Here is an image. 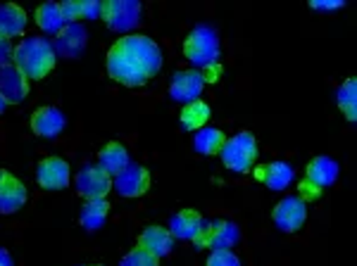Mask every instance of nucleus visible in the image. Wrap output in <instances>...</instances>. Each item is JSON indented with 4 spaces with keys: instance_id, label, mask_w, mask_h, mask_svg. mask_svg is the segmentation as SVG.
I'll return each mask as SVG.
<instances>
[{
    "instance_id": "nucleus-5",
    "label": "nucleus",
    "mask_w": 357,
    "mask_h": 266,
    "mask_svg": "<svg viewBox=\"0 0 357 266\" xmlns=\"http://www.w3.org/2000/svg\"><path fill=\"white\" fill-rule=\"evenodd\" d=\"M338 178V164L331 157H314L307 164V173H305V181L301 183V200L312 202L321 195V190L329 188L331 183H336Z\"/></svg>"
},
{
    "instance_id": "nucleus-26",
    "label": "nucleus",
    "mask_w": 357,
    "mask_h": 266,
    "mask_svg": "<svg viewBox=\"0 0 357 266\" xmlns=\"http://www.w3.org/2000/svg\"><path fill=\"white\" fill-rule=\"evenodd\" d=\"M336 102H338V107L343 109L345 119L348 121L357 119V81L355 79H348L341 88H338Z\"/></svg>"
},
{
    "instance_id": "nucleus-23",
    "label": "nucleus",
    "mask_w": 357,
    "mask_h": 266,
    "mask_svg": "<svg viewBox=\"0 0 357 266\" xmlns=\"http://www.w3.org/2000/svg\"><path fill=\"white\" fill-rule=\"evenodd\" d=\"M107 212H110V205H107V200H86V205L82 207V217H79V221H82V226L86 230H98L105 224L107 219Z\"/></svg>"
},
{
    "instance_id": "nucleus-15",
    "label": "nucleus",
    "mask_w": 357,
    "mask_h": 266,
    "mask_svg": "<svg viewBox=\"0 0 357 266\" xmlns=\"http://www.w3.org/2000/svg\"><path fill=\"white\" fill-rule=\"evenodd\" d=\"M38 186L45 190H62L69 186V164L60 157H48L38 162L36 169Z\"/></svg>"
},
{
    "instance_id": "nucleus-20",
    "label": "nucleus",
    "mask_w": 357,
    "mask_h": 266,
    "mask_svg": "<svg viewBox=\"0 0 357 266\" xmlns=\"http://www.w3.org/2000/svg\"><path fill=\"white\" fill-rule=\"evenodd\" d=\"M126 164H129V152H126V148L122 143H107V146L100 150V155H98V166L112 178L117 176Z\"/></svg>"
},
{
    "instance_id": "nucleus-27",
    "label": "nucleus",
    "mask_w": 357,
    "mask_h": 266,
    "mask_svg": "<svg viewBox=\"0 0 357 266\" xmlns=\"http://www.w3.org/2000/svg\"><path fill=\"white\" fill-rule=\"evenodd\" d=\"M119 266H158V257H153L151 252L146 250H131L129 254H124Z\"/></svg>"
},
{
    "instance_id": "nucleus-10",
    "label": "nucleus",
    "mask_w": 357,
    "mask_h": 266,
    "mask_svg": "<svg viewBox=\"0 0 357 266\" xmlns=\"http://www.w3.org/2000/svg\"><path fill=\"white\" fill-rule=\"evenodd\" d=\"M151 186V173L146 166L129 162L122 171L114 176V190H117L122 198H141L143 193Z\"/></svg>"
},
{
    "instance_id": "nucleus-13",
    "label": "nucleus",
    "mask_w": 357,
    "mask_h": 266,
    "mask_svg": "<svg viewBox=\"0 0 357 266\" xmlns=\"http://www.w3.org/2000/svg\"><path fill=\"white\" fill-rule=\"evenodd\" d=\"M26 202V188L10 171L0 169V214L20 212Z\"/></svg>"
},
{
    "instance_id": "nucleus-25",
    "label": "nucleus",
    "mask_w": 357,
    "mask_h": 266,
    "mask_svg": "<svg viewBox=\"0 0 357 266\" xmlns=\"http://www.w3.org/2000/svg\"><path fill=\"white\" fill-rule=\"evenodd\" d=\"M210 121V105L203 100H195L191 105L183 107L181 112V129L183 131H200Z\"/></svg>"
},
{
    "instance_id": "nucleus-8",
    "label": "nucleus",
    "mask_w": 357,
    "mask_h": 266,
    "mask_svg": "<svg viewBox=\"0 0 357 266\" xmlns=\"http://www.w3.org/2000/svg\"><path fill=\"white\" fill-rule=\"evenodd\" d=\"M77 190L86 200H105L112 190V176H107L98 164H86L77 173Z\"/></svg>"
},
{
    "instance_id": "nucleus-24",
    "label": "nucleus",
    "mask_w": 357,
    "mask_h": 266,
    "mask_svg": "<svg viewBox=\"0 0 357 266\" xmlns=\"http://www.w3.org/2000/svg\"><path fill=\"white\" fill-rule=\"evenodd\" d=\"M36 24L43 29L45 33H60L62 29L67 26L65 17H62V10L57 3H43L41 8L36 10Z\"/></svg>"
},
{
    "instance_id": "nucleus-22",
    "label": "nucleus",
    "mask_w": 357,
    "mask_h": 266,
    "mask_svg": "<svg viewBox=\"0 0 357 266\" xmlns=\"http://www.w3.org/2000/svg\"><path fill=\"white\" fill-rule=\"evenodd\" d=\"M227 141V136L220 129H212V126H203L200 131H195L193 136V148L203 157H212V155H220V150Z\"/></svg>"
},
{
    "instance_id": "nucleus-4",
    "label": "nucleus",
    "mask_w": 357,
    "mask_h": 266,
    "mask_svg": "<svg viewBox=\"0 0 357 266\" xmlns=\"http://www.w3.org/2000/svg\"><path fill=\"white\" fill-rule=\"evenodd\" d=\"M220 157L227 169H231L236 173H248V169H250L257 159L255 136L248 131H241V133H236V136L227 138L220 150Z\"/></svg>"
},
{
    "instance_id": "nucleus-2",
    "label": "nucleus",
    "mask_w": 357,
    "mask_h": 266,
    "mask_svg": "<svg viewBox=\"0 0 357 266\" xmlns=\"http://www.w3.org/2000/svg\"><path fill=\"white\" fill-rule=\"evenodd\" d=\"M55 50L53 43L43 36H29L20 40L15 48L13 65L24 74L26 79H43L55 67Z\"/></svg>"
},
{
    "instance_id": "nucleus-19",
    "label": "nucleus",
    "mask_w": 357,
    "mask_h": 266,
    "mask_svg": "<svg viewBox=\"0 0 357 266\" xmlns=\"http://www.w3.org/2000/svg\"><path fill=\"white\" fill-rule=\"evenodd\" d=\"M26 29V13L15 3L0 5V36L15 38L24 33Z\"/></svg>"
},
{
    "instance_id": "nucleus-31",
    "label": "nucleus",
    "mask_w": 357,
    "mask_h": 266,
    "mask_svg": "<svg viewBox=\"0 0 357 266\" xmlns=\"http://www.w3.org/2000/svg\"><path fill=\"white\" fill-rule=\"evenodd\" d=\"M13 57H15V48L10 43V38L0 36V67L13 65Z\"/></svg>"
},
{
    "instance_id": "nucleus-21",
    "label": "nucleus",
    "mask_w": 357,
    "mask_h": 266,
    "mask_svg": "<svg viewBox=\"0 0 357 266\" xmlns=\"http://www.w3.org/2000/svg\"><path fill=\"white\" fill-rule=\"evenodd\" d=\"M257 178L272 190H286L293 181V166L286 162H272V164L257 169Z\"/></svg>"
},
{
    "instance_id": "nucleus-6",
    "label": "nucleus",
    "mask_w": 357,
    "mask_h": 266,
    "mask_svg": "<svg viewBox=\"0 0 357 266\" xmlns=\"http://www.w3.org/2000/svg\"><path fill=\"white\" fill-rule=\"evenodd\" d=\"M241 233L238 226L234 221H227V219H220V221H207L203 219V226H200L198 238L193 240L195 247H210L212 252L215 250H231V247L238 242Z\"/></svg>"
},
{
    "instance_id": "nucleus-1",
    "label": "nucleus",
    "mask_w": 357,
    "mask_h": 266,
    "mask_svg": "<svg viewBox=\"0 0 357 266\" xmlns=\"http://www.w3.org/2000/svg\"><path fill=\"white\" fill-rule=\"evenodd\" d=\"M162 67V53L148 36H124L107 53V74L122 86H143Z\"/></svg>"
},
{
    "instance_id": "nucleus-30",
    "label": "nucleus",
    "mask_w": 357,
    "mask_h": 266,
    "mask_svg": "<svg viewBox=\"0 0 357 266\" xmlns=\"http://www.w3.org/2000/svg\"><path fill=\"white\" fill-rule=\"evenodd\" d=\"M98 17H102V3L82 0V19H98Z\"/></svg>"
},
{
    "instance_id": "nucleus-28",
    "label": "nucleus",
    "mask_w": 357,
    "mask_h": 266,
    "mask_svg": "<svg viewBox=\"0 0 357 266\" xmlns=\"http://www.w3.org/2000/svg\"><path fill=\"white\" fill-rule=\"evenodd\" d=\"M205 266H241V262L231 250H215L207 257Z\"/></svg>"
},
{
    "instance_id": "nucleus-11",
    "label": "nucleus",
    "mask_w": 357,
    "mask_h": 266,
    "mask_svg": "<svg viewBox=\"0 0 357 266\" xmlns=\"http://www.w3.org/2000/svg\"><path fill=\"white\" fill-rule=\"evenodd\" d=\"M205 86V77L200 72H193V69H181L172 77L169 84V95L172 100L183 102V105H191V102L198 100V95L203 93Z\"/></svg>"
},
{
    "instance_id": "nucleus-35",
    "label": "nucleus",
    "mask_w": 357,
    "mask_h": 266,
    "mask_svg": "<svg viewBox=\"0 0 357 266\" xmlns=\"http://www.w3.org/2000/svg\"><path fill=\"white\" fill-rule=\"evenodd\" d=\"M96 266H102V264H96Z\"/></svg>"
},
{
    "instance_id": "nucleus-7",
    "label": "nucleus",
    "mask_w": 357,
    "mask_h": 266,
    "mask_svg": "<svg viewBox=\"0 0 357 266\" xmlns=\"http://www.w3.org/2000/svg\"><path fill=\"white\" fill-rule=\"evenodd\" d=\"M102 19L112 31H134L141 24V3L138 0H107L102 3Z\"/></svg>"
},
{
    "instance_id": "nucleus-17",
    "label": "nucleus",
    "mask_w": 357,
    "mask_h": 266,
    "mask_svg": "<svg viewBox=\"0 0 357 266\" xmlns=\"http://www.w3.org/2000/svg\"><path fill=\"white\" fill-rule=\"evenodd\" d=\"M138 247L160 259V257L172 254V250H174V238H172L169 230L162 226H148L141 233V238H138Z\"/></svg>"
},
{
    "instance_id": "nucleus-29",
    "label": "nucleus",
    "mask_w": 357,
    "mask_h": 266,
    "mask_svg": "<svg viewBox=\"0 0 357 266\" xmlns=\"http://www.w3.org/2000/svg\"><path fill=\"white\" fill-rule=\"evenodd\" d=\"M60 10L67 24H77L82 19V0H65V3H60Z\"/></svg>"
},
{
    "instance_id": "nucleus-18",
    "label": "nucleus",
    "mask_w": 357,
    "mask_h": 266,
    "mask_svg": "<svg viewBox=\"0 0 357 266\" xmlns=\"http://www.w3.org/2000/svg\"><path fill=\"white\" fill-rule=\"evenodd\" d=\"M200 226H203V217L193 210H181L172 217L169 221V233L172 238L178 240H195L200 233Z\"/></svg>"
},
{
    "instance_id": "nucleus-33",
    "label": "nucleus",
    "mask_w": 357,
    "mask_h": 266,
    "mask_svg": "<svg viewBox=\"0 0 357 266\" xmlns=\"http://www.w3.org/2000/svg\"><path fill=\"white\" fill-rule=\"evenodd\" d=\"M0 266H15L13 257H10V252L3 250V247H0Z\"/></svg>"
},
{
    "instance_id": "nucleus-34",
    "label": "nucleus",
    "mask_w": 357,
    "mask_h": 266,
    "mask_svg": "<svg viewBox=\"0 0 357 266\" xmlns=\"http://www.w3.org/2000/svg\"><path fill=\"white\" fill-rule=\"evenodd\" d=\"M5 107H8V102H5V97H3V95H0V114H3V112H5Z\"/></svg>"
},
{
    "instance_id": "nucleus-3",
    "label": "nucleus",
    "mask_w": 357,
    "mask_h": 266,
    "mask_svg": "<svg viewBox=\"0 0 357 266\" xmlns=\"http://www.w3.org/2000/svg\"><path fill=\"white\" fill-rule=\"evenodd\" d=\"M183 55L195 67H215L220 60V38L212 26H195L183 40Z\"/></svg>"
},
{
    "instance_id": "nucleus-9",
    "label": "nucleus",
    "mask_w": 357,
    "mask_h": 266,
    "mask_svg": "<svg viewBox=\"0 0 357 266\" xmlns=\"http://www.w3.org/2000/svg\"><path fill=\"white\" fill-rule=\"evenodd\" d=\"M272 219L276 224V228L284 230V233H293L305 224L307 219V202H303L298 195H289L274 207Z\"/></svg>"
},
{
    "instance_id": "nucleus-14",
    "label": "nucleus",
    "mask_w": 357,
    "mask_h": 266,
    "mask_svg": "<svg viewBox=\"0 0 357 266\" xmlns=\"http://www.w3.org/2000/svg\"><path fill=\"white\" fill-rule=\"evenodd\" d=\"M0 95L8 105H20L29 95V81L15 65L0 67Z\"/></svg>"
},
{
    "instance_id": "nucleus-32",
    "label": "nucleus",
    "mask_w": 357,
    "mask_h": 266,
    "mask_svg": "<svg viewBox=\"0 0 357 266\" xmlns=\"http://www.w3.org/2000/svg\"><path fill=\"white\" fill-rule=\"evenodd\" d=\"M312 5L314 10H319V13H331V10H341L343 8V0H312Z\"/></svg>"
},
{
    "instance_id": "nucleus-12",
    "label": "nucleus",
    "mask_w": 357,
    "mask_h": 266,
    "mask_svg": "<svg viewBox=\"0 0 357 266\" xmlns=\"http://www.w3.org/2000/svg\"><path fill=\"white\" fill-rule=\"evenodd\" d=\"M86 33L84 24H67L57 33V38L53 40V50H55V57H65V60H77V57L84 55L86 50Z\"/></svg>"
},
{
    "instance_id": "nucleus-16",
    "label": "nucleus",
    "mask_w": 357,
    "mask_h": 266,
    "mask_svg": "<svg viewBox=\"0 0 357 266\" xmlns=\"http://www.w3.org/2000/svg\"><path fill=\"white\" fill-rule=\"evenodd\" d=\"M31 129L41 138H55L65 129V114L57 107H41L31 114Z\"/></svg>"
}]
</instances>
